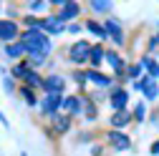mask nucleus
Segmentation results:
<instances>
[{
    "label": "nucleus",
    "instance_id": "4468645a",
    "mask_svg": "<svg viewBox=\"0 0 159 156\" xmlns=\"http://www.w3.org/2000/svg\"><path fill=\"white\" fill-rule=\"evenodd\" d=\"M129 121H131V113H129L126 108H124V111H116V113L111 116V126H114V128H121V126H126Z\"/></svg>",
    "mask_w": 159,
    "mask_h": 156
},
{
    "label": "nucleus",
    "instance_id": "2f4dec72",
    "mask_svg": "<svg viewBox=\"0 0 159 156\" xmlns=\"http://www.w3.org/2000/svg\"><path fill=\"white\" fill-rule=\"evenodd\" d=\"M66 30H68V33H78V30H81V28H78V25H76V23H71V25H68V28H66Z\"/></svg>",
    "mask_w": 159,
    "mask_h": 156
},
{
    "label": "nucleus",
    "instance_id": "9b49d317",
    "mask_svg": "<svg viewBox=\"0 0 159 156\" xmlns=\"http://www.w3.org/2000/svg\"><path fill=\"white\" fill-rule=\"evenodd\" d=\"M61 108H66V116L81 113V98H76V96H66V98L61 101Z\"/></svg>",
    "mask_w": 159,
    "mask_h": 156
},
{
    "label": "nucleus",
    "instance_id": "473e14b6",
    "mask_svg": "<svg viewBox=\"0 0 159 156\" xmlns=\"http://www.w3.org/2000/svg\"><path fill=\"white\" fill-rule=\"evenodd\" d=\"M157 43H159V38H157V41H154V43H152V46H157Z\"/></svg>",
    "mask_w": 159,
    "mask_h": 156
},
{
    "label": "nucleus",
    "instance_id": "6ab92c4d",
    "mask_svg": "<svg viewBox=\"0 0 159 156\" xmlns=\"http://www.w3.org/2000/svg\"><path fill=\"white\" fill-rule=\"evenodd\" d=\"M86 28H89L91 33H96L98 38H106V30H104V25H98L96 20H86Z\"/></svg>",
    "mask_w": 159,
    "mask_h": 156
},
{
    "label": "nucleus",
    "instance_id": "412c9836",
    "mask_svg": "<svg viewBox=\"0 0 159 156\" xmlns=\"http://www.w3.org/2000/svg\"><path fill=\"white\" fill-rule=\"evenodd\" d=\"M20 96H23V101H25V103H30V106H35V96H33V88H28V86H23V88H20Z\"/></svg>",
    "mask_w": 159,
    "mask_h": 156
},
{
    "label": "nucleus",
    "instance_id": "a211bd4d",
    "mask_svg": "<svg viewBox=\"0 0 159 156\" xmlns=\"http://www.w3.org/2000/svg\"><path fill=\"white\" fill-rule=\"evenodd\" d=\"M5 53H8L10 58H18V55L25 53V46H23V43H10V46L5 48Z\"/></svg>",
    "mask_w": 159,
    "mask_h": 156
},
{
    "label": "nucleus",
    "instance_id": "a878e982",
    "mask_svg": "<svg viewBox=\"0 0 159 156\" xmlns=\"http://www.w3.org/2000/svg\"><path fill=\"white\" fill-rule=\"evenodd\" d=\"M25 68H28L25 63H20V66H15V68H13V76H15V78H23V73H25Z\"/></svg>",
    "mask_w": 159,
    "mask_h": 156
},
{
    "label": "nucleus",
    "instance_id": "c85d7f7f",
    "mask_svg": "<svg viewBox=\"0 0 159 156\" xmlns=\"http://www.w3.org/2000/svg\"><path fill=\"white\" fill-rule=\"evenodd\" d=\"M139 73H142V66H131V68H129V76H131V78H136Z\"/></svg>",
    "mask_w": 159,
    "mask_h": 156
},
{
    "label": "nucleus",
    "instance_id": "2eb2a0df",
    "mask_svg": "<svg viewBox=\"0 0 159 156\" xmlns=\"http://www.w3.org/2000/svg\"><path fill=\"white\" fill-rule=\"evenodd\" d=\"M23 81L28 83V88H30V86H35V88H43V78L38 76L35 71H30V68H25V73H23Z\"/></svg>",
    "mask_w": 159,
    "mask_h": 156
},
{
    "label": "nucleus",
    "instance_id": "7c9ffc66",
    "mask_svg": "<svg viewBox=\"0 0 159 156\" xmlns=\"http://www.w3.org/2000/svg\"><path fill=\"white\" fill-rule=\"evenodd\" d=\"M152 154H154V156H159V139L152 144Z\"/></svg>",
    "mask_w": 159,
    "mask_h": 156
},
{
    "label": "nucleus",
    "instance_id": "39448f33",
    "mask_svg": "<svg viewBox=\"0 0 159 156\" xmlns=\"http://www.w3.org/2000/svg\"><path fill=\"white\" fill-rule=\"evenodd\" d=\"M38 30H48V33H63L66 30V23L58 20V15H51V18H41V23H38Z\"/></svg>",
    "mask_w": 159,
    "mask_h": 156
},
{
    "label": "nucleus",
    "instance_id": "4be33fe9",
    "mask_svg": "<svg viewBox=\"0 0 159 156\" xmlns=\"http://www.w3.org/2000/svg\"><path fill=\"white\" fill-rule=\"evenodd\" d=\"M81 111H86L89 119H96V108H93V103H91V101H81Z\"/></svg>",
    "mask_w": 159,
    "mask_h": 156
},
{
    "label": "nucleus",
    "instance_id": "dca6fc26",
    "mask_svg": "<svg viewBox=\"0 0 159 156\" xmlns=\"http://www.w3.org/2000/svg\"><path fill=\"white\" fill-rule=\"evenodd\" d=\"M86 78H89V81H93L96 86H101V88L111 86V78H109V76H101V73H96V71H89V73H86Z\"/></svg>",
    "mask_w": 159,
    "mask_h": 156
},
{
    "label": "nucleus",
    "instance_id": "b1692460",
    "mask_svg": "<svg viewBox=\"0 0 159 156\" xmlns=\"http://www.w3.org/2000/svg\"><path fill=\"white\" fill-rule=\"evenodd\" d=\"M142 93L147 96V98H157V93H159V88L152 83V86H147V88H142Z\"/></svg>",
    "mask_w": 159,
    "mask_h": 156
},
{
    "label": "nucleus",
    "instance_id": "7ed1b4c3",
    "mask_svg": "<svg viewBox=\"0 0 159 156\" xmlns=\"http://www.w3.org/2000/svg\"><path fill=\"white\" fill-rule=\"evenodd\" d=\"M106 141H109L116 151H126V149L131 146L129 136H126V133H121V131H109V133H106Z\"/></svg>",
    "mask_w": 159,
    "mask_h": 156
},
{
    "label": "nucleus",
    "instance_id": "bb28decb",
    "mask_svg": "<svg viewBox=\"0 0 159 156\" xmlns=\"http://www.w3.org/2000/svg\"><path fill=\"white\" fill-rule=\"evenodd\" d=\"M28 55H30V61H33L35 66H38V63H43V61H46V55H41V53H28Z\"/></svg>",
    "mask_w": 159,
    "mask_h": 156
},
{
    "label": "nucleus",
    "instance_id": "f3484780",
    "mask_svg": "<svg viewBox=\"0 0 159 156\" xmlns=\"http://www.w3.org/2000/svg\"><path fill=\"white\" fill-rule=\"evenodd\" d=\"M89 61L93 63V66H98L104 61V48L101 46H91V53H89Z\"/></svg>",
    "mask_w": 159,
    "mask_h": 156
},
{
    "label": "nucleus",
    "instance_id": "6e6552de",
    "mask_svg": "<svg viewBox=\"0 0 159 156\" xmlns=\"http://www.w3.org/2000/svg\"><path fill=\"white\" fill-rule=\"evenodd\" d=\"M78 10H81V5H78V3H73V0H68V3H63V5H61L58 20H61V23H66V20H73V18L78 15Z\"/></svg>",
    "mask_w": 159,
    "mask_h": 156
},
{
    "label": "nucleus",
    "instance_id": "72a5a7b5",
    "mask_svg": "<svg viewBox=\"0 0 159 156\" xmlns=\"http://www.w3.org/2000/svg\"><path fill=\"white\" fill-rule=\"evenodd\" d=\"M0 8H3V5H0Z\"/></svg>",
    "mask_w": 159,
    "mask_h": 156
},
{
    "label": "nucleus",
    "instance_id": "f8f14e48",
    "mask_svg": "<svg viewBox=\"0 0 159 156\" xmlns=\"http://www.w3.org/2000/svg\"><path fill=\"white\" fill-rule=\"evenodd\" d=\"M104 58L111 63V68L116 71V76H121V73H124V61H121V58H119L114 50H104Z\"/></svg>",
    "mask_w": 159,
    "mask_h": 156
},
{
    "label": "nucleus",
    "instance_id": "0eeeda50",
    "mask_svg": "<svg viewBox=\"0 0 159 156\" xmlns=\"http://www.w3.org/2000/svg\"><path fill=\"white\" fill-rule=\"evenodd\" d=\"M43 91L61 96V91H66V81H63L61 76H48V78H43Z\"/></svg>",
    "mask_w": 159,
    "mask_h": 156
},
{
    "label": "nucleus",
    "instance_id": "f03ea898",
    "mask_svg": "<svg viewBox=\"0 0 159 156\" xmlns=\"http://www.w3.org/2000/svg\"><path fill=\"white\" fill-rule=\"evenodd\" d=\"M109 103L114 106V111H124L126 103H129V91L126 88H114L111 96H109Z\"/></svg>",
    "mask_w": 159,
    "mask_h": 156
},
{
    "label": "nucleus",
    "instance_id": "20e7f679",
    "mask_svg": "<svg viewBox=\"0 0 159 156\" xmlns=\"http://www.w3.org/2000/svg\"><path fill=\"white\" fill-rule=\"evenodd\" d=\"M89 53H91V46L86 43V41H78V43H73V48H71V61L73 63H86V58H89Z\"/></svg>",
    "mask_w": 159,
    "mask_h": 156
},
{
    "label": "nucleus",
    "instance_id": "5701e85b",
    "mask_svg": "<svg viewBox=\"0 0 159 156\" xmlns=\"http://www.w3.org/2000/svg\"><path fill=\"white\" fill-rule=\"evenodd\" d=\"M91 8H93L96 13H106V10H111V3H101V0H93V3H91Z\"/></svg>",
    "mask_w": 159,
    "mask_h": 156
},
{
    "label": "nucleus",
    "instance_id": "aec40b11",
    "mask_svg": "<svg viewBox=\"0 0 159 156\" xmlns=\"http://www.w3.org/2000/svg\"><path fill=\"white\" fill-rule=\"evenodd\" d=\"M142 66L149 71V76L154 78V76H159V66L154 63V58H144V61H142Z\"/></svg>",
    "mask_w": 159,
    "mask_h": 156
},
{
    "label": "nucleus",
    "instance_id": "ddd939ff",
    "mask_svg": "<svg viewBox=\"0 0 159 156\" xmlns=\"http://www.w3.org/2000/svg\"><path fill=\"white\" fill-rule=\"evenodd\" d=\"M68 128H71V119H68L66 113H63V116L56 113V116H53V131H56V133H66Z\"/></svg>",
    "mask_w": 159,
    "mask_h": 156
},
{
    "label": "nucleus",
    "instance_id": "9d476101",
    "mask_svg": "<svg viewBox=\"0 0 159 156\" xmlns=\"http://www.w3.org/2000/svg\"><path fill=\"white\" fill-rule=\"evenodd\" d=\"M104 30H106V35L111 38V41H114L116 46H124V33H121V28H119V23L109 20V23L104 25Z\"/></svg>",
    "mask_w": 159,
    "mask_h": 156
},
{
    "label": "nucleus",
    "instance_id": "f257e3e1",
    "mask_svg": "<svg viewBox=\"0 0 159 156\" xmlns=\"http://www.w3.org/2000/svg\"><path fill=\"white\" fill-rule=\"evenodd\" d=\"M20 38H23L20 43L25 46V53H41V55L48 58V53H51V41H48V35H46L43 30L30 28V30H25Z\"/></svg>",
    "mask_w": 159,
    "mask_h": 156
},
{
    "label": "nucleus",
    "instance_id": "1a4fd4ad",
    "mask_svg": "<svg viewBox=\"0 0 159 156\" xmlns=\"http://www.w3.org/2000/svg\"><path fill=\"white\" fill-rule=\"evenodd\" d=\"M13 38H18V25L13 20H0V41L10 43Z\"/></svg>",
    "mask_w": 159,
    "mask_h": 156
},
{
    "label": "nucleus",
    "instance_id": "393cba45",
    "mask_svg": "<svg viewBox=\"0 0 159 156\" xmlns=\"http://www.w3.org/2000/svg\"><path fill=\"white\" fill-rule=\"evenodd\" d=\"M134 119H136V121H144V103H139V106L134 108Z\"/></svg>",
    "mask_w": 159,
    "mask_h": 156
},
{
    "label": "nucleus",
    "instance_id": "c756f323",
    "mask_svg": "<svg viewBox=\"0 0 159 156\" xmlns=\"http://www.w3.org/2000/svg\"><path fill=\"white\" fill-rule=\"evenodd\" d=\"M3 83H5V88H8V91H13V78H10V76H5V78H3Z\"/></svg>",
    "mask_w": 159,
    "mask_h": 156
},
{
    "label": "nucleus",
    "instance_id": "cd10ccee",
    "mask_svg": "<svg viewBox=\"0 0 159 156\" xmlns=\"http://www.w3.org/2000/svg\"><path fill=\"white\" fill-rule=\"evenodd\" d=\"M28 8L30 10H43V8H48V3H28Z\"/></svg>",
    "mask_w": 159,
    "mask_h": 156
},
{
    "label": "nucleus",
    "instance_id": "423d86ee",
    "mask_svg": "<svg viewBox=\"0 0 159 156\" xmlns=\"http://www.w3.org/2000/svg\"><path fill=\"white\" fill-rule=\"evenodd\" d=\"M61 101H63V96H58V93H48L46 98L41 101V108H43V113H48V116H56V111L61 108Z\"/></svg>",
    "mask_w": 159,
    "mask_h": 156
}]
</instances>
